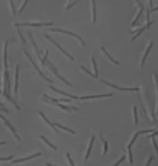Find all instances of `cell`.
Here are the masks:
<instances>
[{"mask_svg":"<svg viewBox=\"0 0 158 166\" xmlns=\"http://www.w3.org/2000/svg\"><path fill=\"white\" fill-rule=\"evenodd\" d=\"M103 141H104V151H103V155H106L108 150V144L107 141H105V140H103Z\"/></svg>","mask_w":158,"mask_h":166,"instance_id":"obj_25","label":"cell"},{"mask_svg":"<svg viewBox=\"0 0 158 166\" xmlns=\"http://www.w3.org/2000/svg\"><path fill=\"white\" fill-rule=\"evenodd\" d=\"M40 114H41V116H42V118H43V120H44V121H45V122L48 123V124H49V125H50V127H52V129H53V130H54V131H55V132H58V129H57V128H55V127H54V124H53V123H52V122H50V121H49V120H48V118H46V116H45V115H44V114H43V112H40Z\"/></svg>","mask_w":158,"mask_h":166,"instance_id":"obj_14","label":"cell"},{"mask_svg":"<svg viewBox=\"0 0 158 166\" xmlns=\"http://www.w3.org/2000/svg\"><path fill=\"white\" fill-rule=\"evenodd\" d=\"M94 140H95V137L93 136L92 139H91V144H89V148L87 150V154H86V156H85V160H87L88 157H89V155H91V151H92V148H93V145H94Z\"/></svg>","mask_w":158,"mask_h":166,"instance_id":"obj_16","label":"cell"},{"mask_svg":"<svg viewBox=\"0 0 158 166\" xmlns=\"http://www.w3.org/2000/svg\"><path fill=\"white\" fill-rule=\"evenodd\" d=\"M123 160H124V156H122V157H121L120 159H119V160H117V163H115V165H113V166H119L120 164H121V163H122V162H123Z\"/></svg>","mask_w":158,"mask_h":166,"instance_id":"obj_31","label":"cell"},{"mask_svg":"<svg viewBox=\"0 0 158 166\" xmlns=\"http://www.w3.org/2000/svg\"><path fill=\"white\" fill-rule=\"evenodd\" d=\"M5 144H6L5 141H1V142H0V146H1V145H5Z\"/></svg>","mask_w":158,"mask_h":166,"instance_id":"obj_40","label":"cell"},{"mask_svg":"<svg viewBox=\"0 0 158 166\" xmlns=\"http://www.w3.org/2000/svg\"><path fill=\"white\" fill-rule=\"evenodd\" d=\"M152 160H154V158H152V157H151V156H150L149 159H148V162H147V164H146V166H149V165H150V163H151Z\"/></svg>","mask_w":158,"mask_h":166,"instance_id":"obj_36","label":"cell"},{"mask_svg":"<svg viewBox=\"0 0 158 166\" xmlns=\"http://www.w3.org/2000/svg\"><path fill=\"white\" fill-rule=\"evenodd\" d=\"M154 138V146H155V149L157 150V142H156V138L155 137H152Z\"/></svg>","mask_w":158,"mask_h":166,"instance_id":"obj_38","label":"cell"},{"mask_svg":"<svg viewBox=\"0 0 158 166\" xmlns=\"http://www.w3.org/2000/svg\"><path fill=\"white\" fill-rule=\"evenodd\" d=\"M51 32H60V33H65V34H69V35H72V36H75L76 39H78L79 40V42L83 44L84 46L86 45V43L84 42V40L79 36V35L75 34V33H71V32H68V31H65V29H61V28H50Z\"/></svg>","mask_w":158,"mask_h":166,"instance_id":"obj_3","label":"cell"},{"mask_svg":"<svg viewBox=\"0 0 158 166\" xmlns=\"http://www.w3.org/2000/svg\"><path fill=\"white\" fill-rule=\"evenodd\" d=\"M139 134H140V133H139V132H137V133H136V136H134V137H133V138H132V140H131V142H130V144H129V146H128V148H131V147H132L133 142H134V141H136V139H137V138H138V136H139Z\"/></svg>","mask_w":158,"mask_h":166,"instance_id":"obj_23","label":"cell"},{"mask_svg":"<svg viewBox=\"0 0 158 166\" xmlns=\"http://www.w3.org/2000/svg\"><path fill=\"white\" fill-rule=\"evenodd\" d=\"M40 138H41L42 140H43V141H44V142H45V144H46V145H48V146H50L51 148L52 149H54V150H55V149H57V147H55V146H54V145H52V144H51L50 141H49V140L46 139V138H45V137H43V136H41V137H40Z\"/></svg>","mask_w":158,"mask_h":166,"instance_id":"obj_19","label":"cell"},{"mask_svg":"<svg viewBox=\"0 0 158 166\" xmlns=\"http://www.w3.org/2000/svg\"><path fill=\"white\" fill-rule=\"evenodd\" d=\"M27 4H28V1H27V0H25V1L23 2V5H22V7H20V9H19V11H18L19 14H20V13L23 11V9L25 8V6H26V5H27Z\"/></svg>","mask_w":158,"mask_h":166,"instance_id":"obj_29","label":"cell"},{"mask_svg":"<svg viewBox=\"0 0 158 166\" xmlns=\"http://www.w3.org/2000/svg\"><path fill=\"white\" fill-rule=\"evenodd\" d=\"M24 52H25L26 57L28 58V60L31 61V63H32V64H33V66H34V68L36 69V71H37V72H39V74L41 75V77H43V78L45 79V80H48V81H50V83H51V79H50V78H48V77H46V76H45V75H44V74H43V72H42V71H41V69H40V68H39V67H37V66L35 64V62H34V60H33V59H32L31 54H29V53L27 52V51H24Z\"/></svg>","mask_w":158,"mask_h":166,"instance_id":"obj_4","label":"cell"},{"mask_svg":"<svg viewBox=\"0 0 158 166\" xmlns=\"http://www.w3.org/2000/svg\"><path fill=\"white\" fill-rule=\"evenodd\" d=\"M7 48H8V42H5L4 46V66L6 69H8V64H7Z\"/></svg>","mask_w":158,"mask_h":166,"instance_id":"obj_11","label":"cell"},{"mask_svg":"<svg viewBox=\"0 0 158 166\" xmlns=\"http://www.w3.org/2000/svg\"><path fill=\"white\" fill-rule=\"evenodd\" d=\"M9 159H13V156H9V157L0 158V162H6V160H9Z\"/></svg>","mask_w":158,"mask_h":166,"instance_id":"obj_32","label":"cell"},{"mask_svg":"<svg viewBox=\"0 0 158 166\" xmlns=\"http://www.w3.org/2000/svg\"><path fill=\"white\" fill-rule=\"evenodd\" d=\"M137 2H138V1H137ZM138 4L140 5V10H139V13H138V15H137V17H136V19L133 20L132 24H131L132 26H136V25H137V22H138V19L140 18V15H141V14H142V10H143V6H142V5H141V4H140V2H138Z\"/></svg>","mask_w":158,"mask_h":166,"instance_id":"obj_15","label":"cell"},{"mask_svg":"<svg viewBox=\"0 0 158 166\" xmlns=\"http://www.w3.org/2000/svg\"><path fill=\"white\" fill-rule=\"evenodd\" d=\"M67 158H68V162L70 163V165H71V166H75V163H74V162H72V159L70 158V155H69V154H67Z\"/></svg>","mask_w":158,"mask_h":166,"instance_id":"obj_30","label":"cell"},{"mask_svg":"<svg viewBox=\"0 0 158 166\" xmlns=\"http://www.w3.org/2000/svg\"><path fill=\"white\" fill-rule=\"evenodd\" d=\"M133 112H134V123H138V113H137V107H133Z\"/></svg>","mask_w":158,"mask_h":166,"instance_id":"obj_27","label":"cell"},{"mask_svg":"<svg viewBox=\"0 0 158 166\" xmlns=\"http://www.w3.org/2000/svg\"><path fill=\"white\" fill-rule=\"evenodd\" d=\"M48 55H49V52L46 51V52H45V55H44V59H43V61L45 62V64H46V66H48V67L50 68L51 71H53V74H54V75H55V76H57V77H58L59 79H61V80H62V81H63V83L66 84L67 86L71 87V84H70L69 81H67L66 79L63 78L62 76H60V75H59V72L57 71V69H55V67H54V66H53V64H52V63H51V62L49 61V60H48Z\"/></svg>","mask_w":158,"mask_h":166,"instance_id":"obj_1","label":"cell"},{"mask_svg":"<svg viewBox=\"0 0 158 166\" xmlns=\"http://www.w3.org/2000/svg\"><path fill=\"white\" fill-rule=\"evenodd\" d=\"M128 151H129V162H130V164H132V163H133L132 150H131V148H128Z\"/></svg>","mask_w":158,"mask_h":166,"instance_id":"obj_26","label":"cell"},{"mask_svg":"<svg viewBox=\"0 0 158 166\" xmlns=\"http://www.w3.org/2000/svg\"><path fill=\"white\" fill-rule=\"evenodd\" d=\"M92 5H93V23L96 22V6H95V1L93 0L92 1Z\"/></svg>","mask_w":158,"mask_h":166,"instance_id":"obj_20","label":"cell"},{"mask_svg":"<svg viewBox=\"0 0 158 166\" xmlns=\"http://www.w3.org/2000/svg\"><path fill=\"white\" fill-rule=\"evenodd\" d=\"M18 33H19V36H20V39H22V41H23V43H25V39H24V36L22 34V32H20V29H18Z\"/></svg>","mask_w":158,"mask_h":166,"instance_id":"obj_34","label":"cell"},{"mask_svg":"<svg viewBox=\"0 0 158 166\" xmlns=\"http://www.w3.org/2000/svg\"><path fill=\"white\" fill-rule=\"evenodd\" d=\"M53 23H16L14 26L19 27V26H52Z\"/></svg>","mask_w":158,"mask_h":166,"instance_id":"obj_2","label":"cell"},{"mask_svg":"<svg viewBox=\"0 0 158 166\" xmlns=\"http://www.w3.org/2000/svg\"><path fill=\"white\" fill-rule=\"evenodd\" d=\"M102 51H103V52H104V53H105V54H106V57H107V58H108V59H110V60H111V61H112V62H114L115 64H119V61H117V60H115V59H114L113 57H111V55L108 54V53H107V51L105 50V48H102Z\"/></svg>","mask_w":158,"mask_h":166,"instance_id":"obj_18","label":"cell"},{"mask_svg":"<svg viewBox=\"0 0 158 166\" xmlns=\"http://www.w3.org/2000/svg\"><path fill=\"white\" fill-rule=\"evenodd\" d=\"M46 166H55V165H52V164H50V163H46Z\"/></svg>","mask_w":158,"mask_h":166,"instance_id":"obj_39","label":"cell"},{"mask_svg":"<svg viewBox=\"0 0 158 166\" xmlns=\"http://www.w3.org/2000/svg\"><path fill=\"white\" fill-rule=\"evenodd\" d=\"M92 61H93V66H94V71H95V76L98 78V70H97V66H96V62H95V58H94V55H92Z\"/></svg>","mask_w":158,"mask_h":166,"instance_id":"obj_21","label":"cell"},{"mask_svg":"<svg viewBox=\"0 0 158 166\" xmlns=\"http://www.w3.org/2000/svg\"><path fill=\"white\" fill-rule=\"evenodd\" d=\"M103 83L105 84V85H107V86H111V87L115 88V89H120V90H126V92H138L139 90V88L138 87H134V88H123V87H119V86H115V85H113V84H111V83H108L106 80H103Z\"/></svg>","mask_w":158,"mask_h":166,"instance_id":"obj_5","label":"cell"},{"mask_svg":"<svg viewBox=\"0 0 158 166\" xmlns=\"http://www.w3.org/2000/svg\"><path fill=\"white\" fill-rule=\"evenodd\" d=\"M50 88L52 89V90H54V92H57V93H60V94H62V95H65V96H68L70 97V98H74V99H78L79 97L78 96H75V95H70V94H68V93H66V92H63V90H60V89H57L55 87H53L52 85L50 86Z\"/></svg>","mask_w":158,"mask_h":166,"instance_id":"obj_9","label":"cell"},{"mask_svg":"<svg viewBox=\"0 0 158 166\" xmlns=\"http://www.w3.org/2000/svg\"><path fill=\"white\" fill-rule=\"evenodd\" d=\"M58 102H65V103H68V102H70V99H68V98H61V99H58Z\"/></svg>","mask_w":158,"mask_h":166,"instance_id":"obj_35","label":"cell"},{"mask_svg":"<svg viewBox=\"0 0 158 166\" xmlns=\"http://www.w3.org/2000/svg\"><path fill=\"white\" fill-rule=\"evenodd\" d=\"M76 4H77V1H72L71 4H68V6H67V7H66V9H69V8H70V7H72L74 5H76Z\"/></svg>","mask_w":158,"mask_h":166,"instance_id":"obj_33","label":"cell"},{"mask_svg":"<svg viewBox=\"0 0 158 166\" xmlns=\"http://www.w3.org/2000/svg\"><path fill=\"white\" fill-rule=\"evenodd\" d=\"M0 111H2V112H5V113H8V110L5 109V107H2V106H0Z\"/></svg>","mask_w":158,"mask_h":166,"instance_id":"obj_37","label":"cell"},{"mask_svg":"<svg viewBox=\"0 0 158 166\" xmlns=\"http://www.w3.org/2000/svg\"><path fill=\"white\" fill-rule=\"evenodd\" d=\"M45 37H46L48 40H50L51 42H52V43L54 44V45H55V46L58 48V49H59V50H60V51H61V52H63V53H65V54H66V55H67V57H68V58H69V59H70V60H74V57H72V55H70V54H69V53L67 52V51H65V50H63V49H62V48H61V46H60V45H59V44L57 43V42H55L54 40H52V39H51L50 36H49V35H46V34H45Z\"/></svg>","mask_w":158,"mask_h":166,"instance_id":"obj_7","label":"cell"},{"mask_svg":"<svg viewBox=\"0 0 158 166\" xmlns=\"http://www.w3.org/2000/svg\"><path fill=\"white\" fill-rule=\"evenodd\" d=\"M152 44H154V42H150L148 48H147V50H146V52H145V55H143V58H142V60H141V67L145 64V61H146V59H147V57H148V54H149V51H150V49H151V46H152Z\"/></svg>","mask_w":158,"mask_h":166,"instance_id":"obj_13","label":"cell"},{"mask_svg":"<svg viewBox=\"0 0 158 166\" xmlns=\"http://www.w3.org/2000/svg\"><path fill=\"white\" fill-rule=\"evenodd\" d=\"M0 106H2V107H4V104H2V103H1V102H0Z\"/></svg>","mask_w":158,"mask_h":166,"instance_id":"obj_41","label":"cell"},{"mask_svg":"<svg viewBox=\"0 0 158 166\" xmlns=\"http://www.w3.org/2000/svg\"><path fill=\"white\" fill-rule=\"evenodd\" d=\"M18 75H19V64L16 66V74H15V88H14V92L16 93V95H17V87H18Z\"/></svg>","mask_w":158,"mask_h":166,"instance_id":"obj_12","label":"cell"},{"mask_svg":"<svg viewBox=\"0 0 158 166\" xmlns=\"http://www.w3.org/2000/svg\"><path fill=\"white\" fill-rule=\"evenodd\" d=\"M0 119H2V120H4V122L6 123V125H8L9 129L11 130V132L14 133V136L16 137V139L18 140V141H20V137H19L18 134H17V132H16V130H15V128H14V127H13V125L10 124V122H9V121H7V120H6V118H5V116H4L2 114H0Z\"/></svg>","mask_w":158,"mask_h":166,"instance_id":"obj_6","label":"cell"},{"mask_svg":"<svg viewBox=\"0 0 158 166\" xmlns=\"http://www.w3.org/2000/svg\"><path fill=\"white\" fill-rule=\"evenodd\" d=\"M143 29H145V27H141V28H139V29H138L137 34H136V35H134V36H133V37H132V41H134V40H136L137 37H139V36L141 35V33H142V32H143Z\"/></svg>","mask_w":158,"mask_h":166,"instance_id":"obj_22","label":"cell"},{"mask_svg":"<svg viewBox=\"0 0 158 166\" xmlns=\"http://www.w3.org/2000/svg\"><path fill=\"white\" fill-rule=\"evenodd\" d=\"M53 124H54V127H58V128H60V129H63V130H66V131L70 132V133H72V134H75V133H76L74 130H71V129L67 128V127H65V125H61L60 123H53Z\"/></svg>","mask_w":158,"mask_h":166,"instance_id":"obj_17","label":"cell"},{"mask_svg":"<svg viewBox=\"0 0 158 166\" xmlns=\"http://www.w3.org/2000/svg\"><path fill=\"white\" fill-rule=\"evenodd\" d=\"M39 156H41V153H36V154H34V155H32V156H28V157H26V158L14 159V160H13V163H14V164H16V163H20V162H25V160H28V159H32V158H35V157H39Z\"/></svg>","mask_w":158,"mask_h":166,"instance_id":"obj_10","label":"cell"},{"mask_svg":"<svg viewBox=\"0 0 158 166\" xmlns=\"http://www.w3.org/2000/svg\"><path fill=\"white\" fill-rule=\"evenodd\" d=\"M113 96L111 93H108V94H102V95H92V96H81L79 97L81 101L84 99H89V98H100V97H111Z\"/></svg>","mask_w":158,"mask_h":166,"instance_id":"obj_8","label":"cell"},{"mask_svg":"<svg viewBox=\"0 0 158 166\" xmlns=\"http://www.w3.org/2000/svg\"><path fill=\"white\" fill-rule=\"evenodd\" d=\"M9 4H10V6H11V13H13V15H16L15 6H14V1H9Z\"/></svg>","mask_w":158,"mask_h":166,"instance_id":"obj_28","label":"cell"},{"mask_svg":"<svg viewBox=\"0 0 158 166\" xmlns=\"http://www.w3.org/2000/svg\"><path fill=\"white\" fill-rule=\"evenodd\" d=\"M80 68H81V69H83L84 71H85V72H87V74H88V75H89V76H92V77H94V78H97V77H96V76H95V75H94V74H93V72H91V71H89V70H88V69H86V68H85V67H84V66H81V67H80Z\"/></svg>","mask_w":158,"mask_h":166,"instance_id":"obj_24","label":"cell"}]
</instances>
